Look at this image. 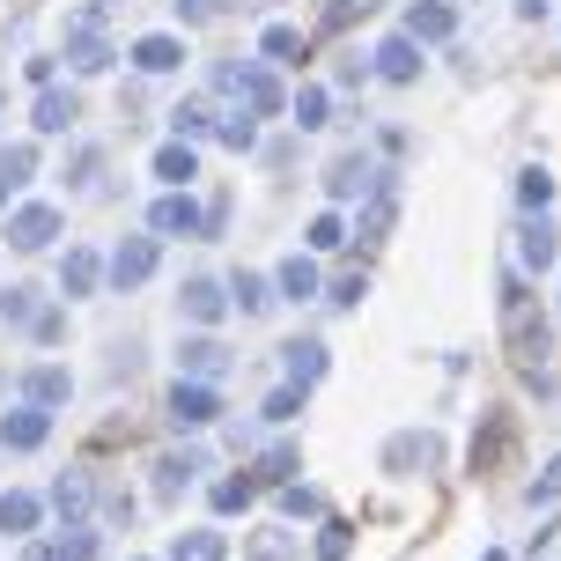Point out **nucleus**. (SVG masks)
I'll return each mask as SVG.
<instances>
[{
  "mask_svg": "<svg viewBox=\"0 0 561 561\" xmlns=\"http://www.w3.org/2000/svg\"><path fill=\"white\" fill-rule=\"evenodd\" d=\"M59 237V207H23V215H8V244L15 252H45Z\"/></svg>",
  "mask_w": 561,
  "mask_h": 561,
  "instance_id": "obj_7",
  "label": "nucleus"
},
{
  "mask_svg": "<svg viewBox=\"0 0 561 561\" xmlns=\"http://www.w3.org/2000/svg\"><path fill=\"white\" fill-rule=\"evenodd\" d=\"M89 503H96L89 473H59V480H53V510L67 517V525H82V517H89Z\"/></svg>",
  "mask_w": 561,
  "mask_h": 561,
  "instance_id": "obj_20",
  "label": "nucleus"
},
{
  "mask_svg": "<svg viewBox=\"0 0 561 561\" xmlns=\"http://www.w3.org/2000/svg\"><path fill=\"white\" fill-rule=\"evenodd\" d=\"M96 170H104V156H96V148H82V156H75V185H96Z\"/></svg>",
  "mask_w": 561,
  "mask_h": 561,
  "instance_id": "obj_47",
  "label": "nucleus"
},
{
  "mask_svg": "<svg viewBox=\"0 0 561 561\" xmlns=\"http://www.w3.org/2000/svg\"><path fill=\"white\" fill-rule=\"evenodd\" d=\"M37 517H45V503H37V495H23V488H8V495H0V533H37Z\"/></svg>",
  "mask_w": 561,
  "mask_h": 561,
  "instance_id": "obj_22",
  "label": "nucleus"
},
{
  "mask_svg": "<svg viewBox=\"0 0 561 561\" xmlns=\"http://www.w3.org/2000/svg\"><path fill=\"white\" fill-rule=\"evenodd\" d=\"M259 561H288V539H280V533H266V539H259Z\"/></svg>",
  "mask_w": 561,
  "mask_h": 561,
  "instance_id": "obj_49",
  "label": "nucleus"
},
{
  "mask_svg": "<svg viewBox=\"0 0 561 561\" xmlns=\"http://www.w3.org/2000/svg\"><path fill=\"white\" fill-rule=\"evenodd\" d=\"M517 199H525V207H547V199H554V178H547V170H525V178H517Z\"/></svg>",
  "mask_w": 561,
  "mask_h": 561,
  "instance_id": "obj_37",
  "label": "nucleus"
},
{
  "mask_svg": "<svg viewBox=\"0 0 561 561\" xmlns=\"http://www.w3.org/2000/svg\"><path fill=\"white\" fill-rule=\"evenodd\" d=\"M178 310H185L193 325H222V318H229L237 304H229V288H222L215 274H193L185 288H178Z\"/></svg>",
  "mask_w": 561,
  "mask_h": 561,
  "instance_id": "obj_3",
  "label": "nucleus"
},
{
  "mask_svg": "<svg viewBox=\"0 0 561 561\" xmlns=\"http://www.w3.org/2000/svg\"><path fill=\"white\" fill-rule=\"evenodd\" d=\"M37 304H30V288H0V325H30Z\"/></svg>",
  "mask_w": 561,
  "mask_h": 561,
  "instance_id": "obj_36",
  "label": "nucleus"
},
{
  "mask_svg": "<svg viewBox=\"0 0 561 561\" xmlns=\"http://www.w3.org/2000/svg\"><path fill=\"white\" fill-rule=\"evenodd\" d=\"M244 503H252V480H215V510H222V517L244 510Z\"/></svg>",
  "mask_w": 561,
  "mask_h": 561,
  "instance_id": "obj_43",
  "label": "nucleus"
},
{
  "mask_svg": "<svg viewBox=\"0 0 561 561\" xmlns=\"http://www.w3.org/2000/svg\"><path fill=\"white\" fill-rule=\"evenodd\" d=\"M259 414H266V421H296V414H304V385H280V392L266 399Z\"/></svg>",
  "mask_w": 561,
  "mask_h": 561,
  "instance_id": "obj_39",
  "label": "nucleus"
},
{
  "mask_svg": "<svg viewBox=\"0 0 561 561\" xmlns=\"http://www.w3.org/2000/svg\"><path fill=\"white\" fill-rule=\"evenodd\" d=\"M517 259H525L533 274H547V266H554V259H561V229L547 222V215H533V222L517 229Z\"/></svg>",
  "mask_w": 561,
  "mask_h": 561,
  "instance_id": "obj_10",
  "label": "nucleus"
},
{
  "mask_svg": "<svg viewBox=\"0 0 561 561\" xmlns=\"http://www.w3.org/2000/svg\"><path fill=\"white\" fill-rule=\"evenodd\" d=\"M23 561H67V547H59V539H30Z\"/></svg>",
  "mask_w": 561,
  "mask_h": 561,
  "instance_id": "obj_48",
  "label": "nucleus"
},
{
  "mask_svg": "<svg viewBox=\"0 0 561 561\" xmlns=\"http://www.w3.org/2000/svg\"><path fill=\"white\" fill-rule=\"evenodd\" d=\"M30 170H37V156H30V148H8V156H0V193H15Z\"/></svg>",
  "mask_w": 561,
  "mask_h": 561,
  "instance_id": "obj_33",
  "label": "nucleus"
},
{
  "mask_svg": "<svg viewBox=\"0 0 561 561\" xmlns=\"http://www.w3.org/2000/svg\"><path fill=\"white\" fill-rule=\"evenodd\" d=\"M503 347L517 355V369H533V377H539V363L554 355V325H547V310H539L525 274H503Z\"/></svg>",
  "mask_w": 561,
  "mask_h": 561,
  "instance_id": "obj_1",
  "label": "nucleus"
},
{
  "mask_svg": "<svg viewBox=\"0 0 561 561\" xmlns=\"http://www.w3.org/2000/svg\"><path fill=\"white\" fill-rule=\"evenodd\" d=\"M510 444H517V428H510V414H495V421H488V436L473 444V473L488 480V473H495V466L510 458Z\"/></svg>",
  "mask_w": 561,
  "mask_h": 561,
  "instance_id": "obj_19",
  "label": "nucleus"
},
{
  "mask_svg": "<svg viewBox=\"0 0 561 561\" xmlns=\"http://www.w3.org/2000/svg\"><path fill=\"white\" fill-rule=\"evenodd\" d=\"M296 466H304V450H296V444H274L252 466V488H288V473H296Z\"/></svg>",
  "mask_w": 561,
  "mask_h": 561,
  "instance_id": "obj_26",
  "label": "nucleus"
},
{
  "mask_svg": "<svg viewBox=\"0 0 561 561\" xmlns=\"http://www.w3.org/2000/svg\"><path fill=\"white\" fill-rule=\"evenodd\" d=\"M148 229H156V237H207V207H199L193 193H163L148 207Z\"/></svg>",
  "mask_w": 561,
  "mask_h": 561,
  "instance_id": "obj_2",
  "label": "nucleus"
},
{
  "mask_svg": "<svg viewBox=\"0 0 561 561\" xmlns=\"http://www.w3.org/2000/svg\"><path fill=\"white\" fill-rule=\"evenodd\" d=\"M199 473H207V458H199V450H163V458H156V495H178V488L199 480Z\"/></svg>",
  "mask_w": 561,
  "mask_h": 561,
  "instance_id": "obj_18",
  "label": "nucleus"
},
{
  "mask_svg": "<svg viewBox=\"0 0 561 561\" xmlns=\"http://www.w3.org/2000/svg\"><path fill=\"white\" fill-rule=\"evenodd\" d=\"M178 15H185V23H215V15H222V0H178Z\"/></svg>",
  "mask_w": 561,
  "mask_h": 561,
  "instance_id": "obj_45",
  "label": "nucleus"
},
{
  "mask_svg": "<svg viewBox=\"0 0 561 561\" xmlns=\"http://www.w3.org/2000/svg\"><path fill=\"white\" fill-rule=\"evenodd\" d=\"M222 554H229V539L207 533V525L199 533H178V547H170V561H222Z\"/></svg>",
  "mask_w": 561,
  "mask_h": 561,
  "instance_id": "obj_27",
  "label": "nucleus"
},
{
  "mask_svg": "<svg viewBox=\"0 0 561 561\" xmlns=\"http://www.w3.org/2000/svg\"><path fill=\"white\" fill-rule=\"evenodd\" d=\"M340 244H347V222L340 215H318L310 222V252H340Z\"/></svg>",
  "mask_w": 561,
  "mask_h": 561,
  "instance_id": "obj_34",
  "label": "nucleus"
},
{
  "mask_svg": "<svg viewBox=\"0 0 561 561\" xmlns=\"http://www.w3.org/2000/svg\"><path fill=\"white\" fill-rule=\"evenodd\" d=\"M377 75H385V82H414V75H421L414 37H392V45H377Z\"/></svg>",
  "mask_w": 561,
  "mask_h": 561,
  "instance_id": "obj_24",
  "label": "nucleus"
},
{
  "mask_svg": "<svg viewBox=\"0 0 561 561\" xmlns=\"http://www.w3.org/2000/svg\"><path fill=\"white\" fill-rule=\"evenodd\" d=\"M421 466H436V436L428 428H407L385 444V473H421Z\"/></svg>",
  "mask_w": 561,
  "mask_h": 561,
  "instance_id": "obj_13",
  "label": "nucleus"
},
{
  "mask_svg": "<svg viewBox=\"0 0 561 561\" xmlns=\"http://www.w3.org/2000/svg\"><path fill=\"white\" fill-rule=\"evenodd\" d=\"M274 288H280V296H288V304H310V296H325V280H318V266H310L304 252H296V259H280Z\"/></svg>",
  "mask_w": 561,
  "mask_h": 561,
  "instance_id": "obj_17",
  "label": "nucleus"
},
{
  "mask_svg": "<svg viewBox=\"0 0 561 561\" xmlns=\"http://www.w3.org/2000/svg\"><path fill=\"white\" fill-rule=\"evenodd\" d=\"M215 414H222L215 385H199V377H178V392H170V428H207Z\"/></svg>",
  "mask_w": 561,
  "mask_h": 561,
  "instance_id": "obj_4",
  "label": "nucleus"
},
{
  "mask_svg": "<svg viewBox=\"0 0 561 561\" xmlns=\"http://www.w3.org/2000/svg\"><path fill=\"white\" fill-rule=\"evenodd\" d=\"M347 554H355V533H347L340 517H325V525H318V561H347Z\"/></svg>",
  "mask_w": 561,
  "mask_h": 561,
  "instance_id": "obj_31",
  "label": "nucleus"
},
{
  "mask_svg": "<svg viewBox=\"0 0 561 561\" xmlns=\"http://www.w3.org/2000/svg\"><path fill=\"white\" fill-rule=\"evenodd\" d=\"M318 488H296V480H288V488H280V517H318Z\"/></svg>",
  "mask_w": 561,
  "mask_h": 561,
  "instance_id": "obj_35",
  "label": "nucleus"
},
{
  "mask_svg": "<svg viewBox=\"0 0 561 561\" xmlns=\"http://www.w3.org/2000/svg\"><path fill=\"white\" fill-rule=\"evenodd\" d=\"M96 280H104V259L89 252V244H75V252L59 259V296L75 304V296H96Z\"/></svg>",
  "mask_w": 561,
  "mask_h": 561,
  "instance_id": "obj_11",
  "label": "nucleus"
},
{
  "mask_svg": "<svg viewBox=\"0 0 561 561\" xmlns=\"http://www.w3.org/2000/svg\"><path fill=\"white\" fill-rule=\"evenodd\" d=\"M37 126H45V134H67V126H75V96L45 89V96H37Z\"/></svg>",
  "mask_w": 561,
  "mask_h": 561,
  "instance_id": "obj_30",
  "label": "nucleus"
},
{
  "mask_svg": "<svg viewBox=\"0 0 561 561\" xmlns=\"http://www.w3.org/2000/svg\"><path fill=\"white\" fill-rule=\"evenodd\" d=\"M229 304L244 310V318H266V310H274L280 296H274V280H259V274H237V280H229Z\"/></svg>",
  "mask_w": 561,
  "mask_h": 561,
  "instance_id": "obj_25",
  "label": "nucleus"
},
{
  "mask_svg": "<svg viewBox=\"0 0 561 561\" xmlns=\"http://www.w3.org/2000/svg\"><path fill=\"white\" fill-rule=\"evenodd\" d=\"M148 274H156V229H148V237H126V244L112 252V280L118 288H140Z\"/></svg>",
  "mask_w": 561,
  "mask_h": 561,
  "instance_id": "obj_9",
  "label": "nucleus"
},
{
  "mask_svg": "<svg viewBox=\"0 0 561 561\" xmlns=\"http://www.w3.org/2000/svg\"><path fill=\"white\" fill-rule=\"evenodd\" d=\"M280 363H288V385H318V377H325V340H288V347H280Z\"/></svg>",
  "mask_w": 561,
  "mask_h": 561,
  "instance_id": "obj_16",
  "label": "nucleus"
},
{
  "mask_svg": "<svg viewBox=\"0 0 561 561\" xmlns=\"http://www.w3.org/2000/svg\"><path fill=\"white\" fill-rule=\"evenodd\" d=\"M67 392H75V377H67L59 363H30L23 369V399H30V407H45V414H53V407H67Z\"/></svg>",
  "mask_w": 561,
  "mask_h": 561,
  "instance_id": "obj_8",
  "label": "nucleus"
},
{
  "mask_svg": "<svg viewBox=\"0 0 561 561\" xmlns=\"http://www.w3.org/2000/svg\"><path fill=\"white\" fill-rule=\"evenodd\" d=\"M170 126H178V140H185V134H207V126H215V112L193 96V104H178V112H170Z\"/></svg>",
  "mask_w": 561,
  "mask_h": 561,
  "instance_id": "obj_40",
  "label": "nucleus"
},
{
  "mask_svg": "<svg viewBox=\"0 0 561 561\" xmlns=\"http://www.w3.org/2000/svg\"><path fill=\"white\" fill-rule=\"evenodd\" d=\"M355 15H369V0H333V8H325V30H347Z\"/></svg>",
  "mask_w": 561,
  "mask_h": 561,
  "instance_id": "obj_44",
  "label": "nucleus"
},
{
  "mask_svg": "<svg viewBox=\"0 0 561 561\" xmlns=\"http://www.w3.org/2000/svg\"><path fill=\"white\" fill-rule=\"evenodd\" d=\"M59 547H67V561H96V547H104V539L89 533V525H67V533H59Z\"/></svg>",
  "mask_w": 561,
  "mask_h": 561,
  "instance_id": "obj_41",
  "label": "nucleus"
},
{
  "mask_svg": "<svg viewBox=\"0 0 561 561\" xmlns=\"http://www.w3.org/2000/svg\"><path fill=\"white\" fill-rule=\"evenodd\" d=\"M193 170H199V156H193V148H185V140H170L163 156H156V178H163V185H185Z\"/></svg>",
  "mask_w": 561,
  "mask_h": 561,
  "instance_id": "obj_29",
  "label": "nucleus"
},
{
  "mask_svg": "<svg viewBox=\"0 0 561 561\" xmlns=\"http://www.w3.org/2000/svg\"><path fill=\"white\" fill-rule=\"evenodd\" d=\"M252 118H229V126H222V148H252Z\"/></svg>",
  "mask_w": 561,
  "mask_h": 561,
  "instance_id": "obj_46",
  "label": "nucleus"
},
{
  "mask_svg": "<svg viewBox=\"0 0 561 561\" xmlns=\"http://www.w3.org/2000/svg\"><path fill=\"white\" fill-rule=\"evenodd\" d=\"M392 215H399V185H392V178H377V185H369L363 222H355V237H363V244H377V237L392 229Z\"/></svg>",
  "mask_w": 561,
  "mask_h": 561,
  "instance_id": "obj_14",
  "label": "nucleus"
},
{
  "mask_svg": "<svg viewBox=\"0 0 561 561\" xmlns=\"http://www.w3.org/2000/svg\"><path fill=\"white\" fill-rule=\"evenodd\" d=\"M296 126H304V134L325 126V89H304V96H296Z\"/></svg>",
  "mask_w": 561,
  "mask_h": 561,
  "instance_id": "obj_42",
  "label": "nucleus"
},
{
  "mask_svg": "<svg viewBox=\"0 0 561 561\" xmlns=\"http://www.w3.org/2000/svg\"><path fill=\"white\" fill-rule=\"evenodd\" d=\"M229 363H237V355H229L215 333H199V340H185V347H178V377H199V385H215Z\"/></svg>",
  "mask_w": 561,
  "mask_h": 561,
  "instance_id": "obj_6",
  "label": "nucleus"
},
{
  "mask_svg": "<svg viewBox=\"0 0 561 561\" xmlns=\"http://www.w3.org/2000/svg\"><path fill=\"white\" fill-rule=\"evenodd\" d=\"M377 178H369V163H363V148H347V156H333V170H325V193L333 199H363Z\"/></svg>",
  "mask_w": 561,
  "mask_h": 561,
  "instance_id": "obj_15",
  "label": "nucleus"
},
{
  "mask_svg": "<svg viewBox=\"0 0 561 561\" xmlns=\"http://www.w3.org/2000/svg\"><path fill=\"white\" fill-rule=\"evenodd\" d=\"M407 37L444 45V37H450V8H444V0H414V8H407Z\"/></svg>",
  "mask_w": 561,
  "mask_h": 561,
  "instance_id": "obj_21",
  "label": "nucleus"
},
{
  "mask_svg": "<svg viewBox=\"0 0 561 561\" xmlns=\"http://www.w3.org/2000/svg\"><path fill=\"white\" fill-rule=\"evenodd\" d=\"M215 82H222L229 96H244V112H259V118H274V112H280V89H274V75H259V67H222Z\"/></svg>",
  "mask_w": 561,
  "mask_h": 561,
  "instance_id": "obj_5",
  "label": "nucleus"
},
{
  "mask_svg": "<svg viewBox=\"0 0 561 561\" xmlns=\"http://www.w3.org/2000/svg\"><path fill=\"white\" fill-rule=\"evenodd\" d=\"M53 436V414L45 407H15V414H0V444L8 450H37Z\"/></svg>",
  "mask_w": 561,
  "mask_h": 561,
  "instance_id": "obj_12",
  "label": "nucleus"
},
{
  "mask_svg": "<svg viewBox=\"0 0 561 561\" xmlns=\"http://www.w3.org/2000/svg\"><path fill=\"white\" fill-rule=\"evenodd\" d=\"M363 296H369V274H363V266H340V274L325 280V304H333V310H355Z\"/></svg>",
  "mask_w": 561,
  "mask_h": 561,
  "instance_id": "obj_28",
  "label": "nucleus"
},
{
  "mask_svg": "<svg viewBox=\"0 0 561 561\" xmlns=\"http://www.w3.org/2000/svg\"><path fill=\"white\" fill-rule=\"evenodd\" d=\"M480 561H510V554H480Z\"/></svg>",
  "mask_w": 561,
  "mask_h": 561,
  "instance_id": "obj_50",
  "label": "nucleus"
},
{
  "mask_svg": "<svg viewBox=\"0 0 561 561\" xmlns=\"http://www.w3.org/2000/svg\"><path fill=\"white\" fill-rule=\"evenodd\" d=\"M266 59H304V30L274 23V30H266Z\"/></svg>",
  "mask_w": 561,
  "mask_h": 561,
  "instance_id": "obj_38",
  "label": "nucleus"
},
{
  "mask_svg": "<svg viewBox=\"0 0 561 561\" xmlns=\"http://www.w3.org/2000/svg\"><path fill=\"white\" fill-rule=\"evenodd\" d=\"M525 503H561V450H554V458H547V466H539V480H533V488H525Z\"/></svg>",
  "mask_w": 561,
  "mask_h": 561,
  "instance_id": "obj_32",
  "label": "nucleus"
},
{
  "mask_svg": "<svg viewBox=\"0 0 561 561\" xmlns=\"http://www.w3.org/2000/svg\"><path fill=\"white\" fill-rule=\"evenodd\" d=\"M134 67H140V75H170V67H185V45H178V37H140Z\"/></svg>",
  "mask_w": 561,
  "mask_h": 561,
  "instance_id": "obj_23",
  "label": "nucleus"
}]
</instances>
